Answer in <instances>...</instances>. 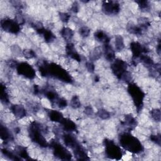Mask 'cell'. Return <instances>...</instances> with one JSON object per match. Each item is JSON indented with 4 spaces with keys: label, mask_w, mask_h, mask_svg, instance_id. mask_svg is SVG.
<instances>
[{
    "label": "cell",
    "mask_w": 161,
    "mask_h": 161,
    "mask_svg": "<svg viewBox=\"0 0 161 161\" xmlns=\"http://www.w3.org/2000/svg\"><path fill=\"white\" fill-rule=\"evenodd\" d=\"M120 143L127 150L136 153L140 152L142 148L140 142L130 134L125 133L121 135Z\"/></svg>",
    "instance_id": "1"
},
{
    "label": "cell",
    "mask_w": 161,
    "mask_h": 161,
    "mask_svg": "<svg viewBox=\"0 0 161 161\" xmlns=\"http://www.w3.org/2000/svg\"><path fill=\"white\" fill-rule=\"evenodd\" d=\"M17 71L19 74H21L28 79H33L35 75V70L27 63H21L18 65Z\"/></svg>",
    "instance_id": "2"
},
{
    "label": "cell",
    "mask_w": 161,
    "mask_h": 161,
    "mask_svg": "<svg viewBox=\"0 0 161 161\" xmlns=\"http://www.w3.org/2000/svg\"><path fill=\"white\" fill-rule=\"evenodd\" d=\"M1 26L4 30L6 31L16 33L19 31V25L16 22L10 19H5L1 22Z\"/></svg>",
    "instance_id": "3"
},
{
    "label": "cell",
    "mask_w": 161,
    "mask_h": 161,
    "mask_svg": "<svg viewBox=\"0 0 161 161\" xmlns=\"http://www.w3.org/2000/svg\"><path fill=\"white\" fill-rule=\"evenodd\" d=\"M106 153L109 157H114L117 158L118 157H121L122 152L121 149L116 145H115L112 142L109 141L108 143H106Z\"/></svg>",
    "instance_id": "4"
},
{
    "label": "cell",
    "mask_w": 161,
    "mask_h": 161,
    "mask_svg": "<svg viewBox=\"0 0 161 161\" xmlns=\"http://www.w3.org/2000/svg\"><path fill=\"white\" fill-rule=\"evenodd\" d=\"M104 10L105 11V13H116L117 11L119 10V6L116 4H113L111 2H108L106 3V4L103 5Z\"/></svg>",
    "instance_id": "5"
},
{
    "label": "cell",
    "mask_w": 161,
    "mask_h": 161,
    "mask_svg": "<svg viewBox=\"0 0 161 161\" xmlns=\"http://www.w3.org/2000/svg\"><path fill=\"white\" fill-rule=\"evenodd\" d=\"M115 47L118 50H121L124 47L123 39L121 36H116L115 39Z\"/></svg>",
    "instance_id": "6"
},
{
    "label": "cell",
    "mask_w": 161,
    "mask_h": 161,
    "mask_svg": "<svg viewBox=\"0 0 161 161\" xmlns=\"http://www.w3.org/2000/svg\"><path fill=\"white\" fill-rule=\"evenodd\" d=\"M160 111L159 109H155L152 111V116L155 120H160Z\"/></svg>",
    "instance_id": "7"
}]
</instances>
